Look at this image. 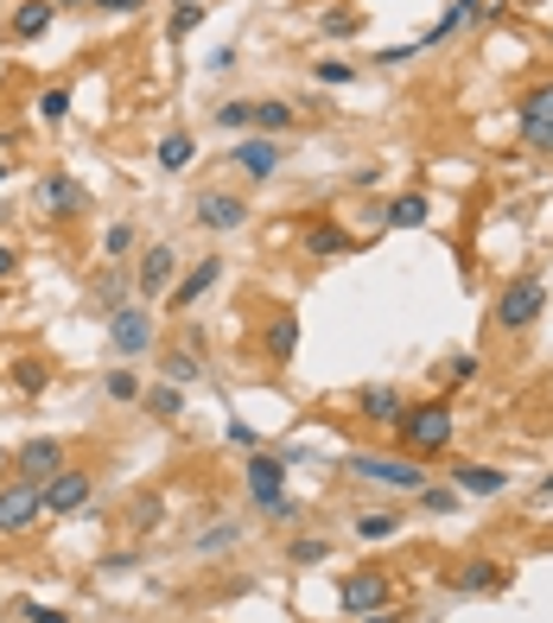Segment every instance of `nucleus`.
Listing matches in <instances>:
<instances>
[{
	"label": "nucleus",
	"instance_id": "cd10ccee",
	"mask_svg": "<svg viewBox=\"0 0 553 623\" xmlns=\"http://www.w3.org/2000/svg\"><path fill=\"white\" fill-rule=\"evenodd\" d=\"M204 13H210L204 0H173V20H166V45H185V39L204 27Z\"/></svg>",
	"mask_w": 553,
	"mask_h": 623
},
{
	"label": "nucleus",
	"instance_id": "c756f323",
	"mask_svg": "<svg viewBox=\"0 0 553 623\" xmlns=\"http://www.w3.org/2000/svg\"><path fill=\"white\" fill-rule=\"evenodd\" d=\"M159 521H166V496H134V503H127V528H134V535H153Z\"/></svg>",
	"mask_w": 553,
	"mask_h": 623
},
{
	"label": "nucleus",
	"instance_id": "e433bc0d",
	"mask_svg": "<svg viewBox=\"0 0 553 623\" xmlns=\"http://www.w3.org/2000/svg\"><path fill=\"white\" fill-rule=\"evenodd\" d=\"M356 27H363V20H356V13H344V7L319 13V32H325V39H356Z\"/></svg>",
	"mask_w": 553,
	"mask_h": 623
},
{
	"label": "nucleus",
	"instance_id": "473e14b6",
	"mask_svg": "<svg viewBox=\"0 0 553 623\" xmlns=\"http://www.w3.org/2000/svg\"><path fill=\"white\" fill-rule=\"evenodd\" d=\"M319 560H331V541H325V535H300V541L286 547V567H319Z\"/></svg>",
	"mask_w": 553,
	"mask_h": 623
},
{
	"label": "nucleus",
	"instance_id": "864d4df0",
	"mask_svg": "<svg viewBox=\"0 0 553 623\" xmlns=\"http://www.w3.org/2000/svg\"><path fill=\"white\" fill-rule=\"evenodd\" d=\"M7 147H13V128H0V154H7Z\"/></svg>",
	"mask_w": 553,
	"mask_h": 623
},
{
	"label": "nucleus",
	"instance_id": "9d476101",
	"mask_svg": "<svg viewBox=\"0 0 553 623\" xmlns=\"http://www.w3.org/2000/svg\"><path fill=\"white\" fill-rule=\"evenodd\" d=\"M337 604L351 611V617H369V611H382V604H395V579L376 567L363 572H344V585H337Z\"/></svg>",
	"mask_w": 553,
	"mask_h": 623
},
{
	"label": "nucleus",
	"instance_id": "a878e982",
	"mask_svg": "<svg viewBox=\"0 0 553 623\" xmlns=\"http://www.w3.org/2000/svg\"><path fill=\"white\" fill-rule=\"evenodd\" d=\"M127 293H134V274H127V267H108V274L96 281V312L102 318H115V312L127 306Z\"/></svg>",
	"mask_w": 553,
	"mask_h": 623
},
{
	"label": "nucleus",
	"instance_id": "f704fd0d",
	"mask_svg": "<svg viewBox=\"0 0 553 623\" xmlns=\"http://www.w3.org/2000/svg\"><path fill=\"white\" fill-rule=\"evenodd\" d=\"M102 394H108V401H140V376H134V369H108V376H102Z\"/></svg>",
	"mask_w": 553,
	"mask_h": 623
},
{
	"label": "nucleus",
	"instance_id": "c9c22d12",
	"mask_svg": "<svg viewBox=\"0 0 553 623\" xmlns=\"http://www.w3.org/2000/svg\"><path fill=\"white\" fill-rule=\"evenodd\" d=\"M236 541H242V528H236V521H223V528H210V535H191V547H198V553H229Z\"/></svg>",
	"mask_w": 553,
	"mask_h": 623
},
{
	"label": "nucleus",
	"instance_id": "f8f14e48",
	"mask_svg": "<svg viewBox=\"0 0 553 623\" xmlns=\"http://www.w3.org/2000/svg\"><path fill=\"white\" fill-rule=\"evenodd\" d=\"M64 465H71V452H64V440H51V433H39V440H25L13 452V477H25V484H45Z\"/></svg>",
	"mask_w": 553,
	"mask_h": 623
},
{
	"label": "nucleus",
	"instance_id": "f03ea898",
	"mask_svg": "<svg viewBox=\"0 0 553 623\" xmlns=\"http://www.w3.org/2000/svg\"><path fill=\"white\" fill-rule=\"evenodd\" d=\"M344 471L363 477V484H382V490H401V496L427 490V465H414V452H351Z\"/></svg>",
	"mask_w": 553,
	"mask_h": 623
},
{
	"label": "nucleus",
	"instance_id": "7c9ffc66",
	"mask_svg": "<svg viewBox=\"0 0 553 623\" xmlns=\"http://www.w3.org/2000/svg\"><path fill=\"white\" fill-rule=\"evenodd\" d=\"M140 401H147V414H153V420H166V426L185 414V394H178L173 382H159V389H140Z\"/></svg>",
	"mask_w": 553,
	"mask_h": 623
},
{
	"label": "nucleus",
	"instance_id": "6e6552de",
	"mask_svg": "<svg viewBox=\"0 0 553 623\" xmlns=\"http://www.w3.org/2000/svg\"><path fill=\"white\" fill-rule=\"evenodd\" d=\"M178 286V249L173 242H153L147 255L134 261V293H140V306H153V299H166Z\"/></svg>",
	"mask_w": 553,
	"mask_h": 623
},
{
	"label": "nucleus",
	"instance_id": "0eeeda50",
	"mask_svg": "<svg viewBox=\"0 0 553 623\" xmlns=\"http://www.w3.org/2000/svg\"><path fill=\"white\" fill-rule=\"evenodd\" d=\"M191 223L210 235H236L249 230V198L242 191H198V204H191Z\"/></svg>",
	"mask_w": 553,
	"mask_h": 623
},
{
	"label": "nucleus",
	"instance_id": "393cba45",
	"mask_svg": "<svg viewBox=\"0 0 553 623\" xmlns=\"http://www.w3.org/2000/svg\"><path fill=\"white\" fill-rule=\"evenodd\" d=\"M286 128H300V108H293V103H274V96H268V103H254V128H249V134H268V140H280Z\"/></svg>",
	"mask_w": 553,
	"mask_h": 623
},
{
	"label": "nucleus",
	"instance_id": "c85d7f7f",
	"mask_svg": "<svg viewBox=\"0 0 553 623\" xmlns=\"http://www.w3.org/2000/svg\"><path fill=\"white\" fill-rule=\"evenodd\" d=\"M13 389L20 394H45L51 389V363L45 357H13Z\"/></svg>",
	"mask_w": 553,
	"mask_h": 623
},
{
	"label": "nucleus",
	"instance_id": "4c0bfd02",
	"mask_svg": "<svg viewBox=\"0 0 553 623\" xmlns=\"http://www.w3.org/2000/svg\"><path fill=\"white\" fill-rule=\"evenodd\" d=\"M414 503H420L427 516H446V509L458 503V490H452V484H427V490H414Z\"/></svg>",
	"mask_w": 553,
	"mask_h": 623
},
{
	"label": "nucleus",
	"instance_id": "3c124183",
	"mask_svg": "<svg viewBox=\"0 0 553 623\" xmlns=\"http://www.w3.org/2000/svg\"><path fill=\"white\" fill-rule=\"evenodd\" d=\"M51 7H58V13H76V7H90V0H51Z\"/></svg>",
	"mask_w": 553,
	"mask_h": 623
},
{
	"label": "nucleus",
	"instance_id": "4be33fe9",
	"mask_svg": "<svg viewBox=\"0 0 553 623\" xmlns=\"http://www.w3.org/2000/svg\"><path fill=\"white\" fill-rule=\"evenodd\" d=\"M432 217V204L420 198V191H401V198H388L382 204V230H420Z\"/></svg>",
	"mask_w": 553,
	"mask_h": 623
},
{
	"label": "nucleus",
	"instance_id": "6ab92c4d",
	"mask_svg": "<svg viewBox=\"0 0 553 623\" xmlns=\"http://www.w3.org/2000/svg\"><path fill=\"white\" fill-rule=\"evenodd\" d=\"M159 382H173V389L204 382V357L198 350H185V344H166V350H159Z\"/></svg>",
	"mask_w": 553,
	"mask_h": 623
},
{
	"label": "nucleus",
	"instance_id": "1a4fd4ad",
	"mask_svg": "<svg viewBox=\"0 0 553 623\" xmlns=\"http://www.w3.org/2000/svg\"><path fill=\"white\" fill-rule=\"evenodd\" d=\"M242 490H249L254 509L280 503V496H286V458H280V452H268V445H254L249 465H242Z\"/></svg>",
	"mask_w": 553,
	"mask_h": 623
},
{
	"label": "nucleus",
	"instance_id": "72a5a7b5",
	"mask_svg": "<svg viewBox=\"0 0 553 623\" xmlns=\"http://www.w3.org/2000/svg\"><path fill=\"white\" fill-rule=\"evenodd\" d=\"M439 382H446V389H465V382H478V357H471V350L446 357V363H439Z\"/></svg>",
	"mask_w": 553,
	"mask_h": 623
},
{
	"label": "nucleus",
	"instance_id": "20e7f679",
	"mask_svg": "<svg viewBox=\"0 0 553 623\" xmlns=\"http://www.w3.org/2000/svg\"><path fill=\"white\" fill-rule=\"evenodd\" d=\"M45 521V503H39V484L25 477H0V541H20Z\"/></svg>",
	"mask_w": 553,
	"mask_h": 623
},
{
	"label": "nucleus",
	"instance_id": "5fc2aeb1",
	"mask_svg": "<svg viewBox=\"0 0 553 623\" xmlns=\"http://www.w3.org/2000/svg\"><path fill=\"white\" fill-rule=\"evenodd\" d=\"M541 496H553V471H547V477H541Z\"/></svg>",
	"mask_w": 553,
	"mask_h": 623
},
{
	"label": "nucleus",
	"instance_id": "7ed1b4c3",
	"mask_svg": "<svg viewBox=\"0 0 553 623\" xmlns=\"http://www.w3.org/2000/svg\"><path fill=\"white\" fill-rule=\"evenodd\" d=\"M541 312H547V274L529 267V274H515V281L497 293V312H490V318H497V331H529Z\"/></svg>",
	"mask_w": 553,
	"mask_h": 623
},
{
	"label": "nucleus",
	"instance_id": "9b49d317",
	"mask_svg": "<svg viewBox=\"0 0 553 623\" xmlns=\"http://www.w3.org/2000/svg\"><path fill=\"white\" fill-rule=\"evenodd\" d=\"M153 338H159V331H153V312L140 306V299H127V306L108 318V344H115L122 357H147Z\"/></svg>",
	"mask_w": 553,
	"mask_h": 623
},
{
	"label": "nucleus",
	"instance_id": "8fccbe9b",
	"mask_svg": "<svg viewBox=\"0 0 553 623\" xmlns=\"http://www.w3.org/2000/svg\"><path fill=\"white\" fill-rule=\"evenodd\" d=\"M401 617H407L401 604H382V611H369V617H363V623H401Z\"/></svg>",
	"mask_w": 553,
	"mask_h": 623
},
{
	"label": "nucleus",
	"instance_id": "49530a36",
	"mask_svg": "<svg viewBox=\"0 0 553 623\" xmlns=\"http://www.w3.org/2000/svg\"><path fill=\"white\" fill-rule=\"evenodd\" d=\"M140 567V553H108V560H102V572H134Z\"/></svg>",
	"mask_w": 553,
	"mask_h": 623
},
{
	"label": "nucleus",
	"instance_id": "f257e3e1",
	"mask_svg": "<svg viewBox=\"0 0 553 623\" xmlns=\"http://www.w3.org/2000/svg\"><path fill=\"white\" fill-rule=\"evenodd\" d=\"M458 433V414L452 401H420V408H407L401 420H395V440H401V452H420V458H432V452H446Z\"/></svg>",
	"mask_w": 553,
	"mask_h": 623
},
{
	"label": "nucleus",
	"instance_id": "603ef678",
	"mask_svg": "<svg viewBox=\"0 0 553 623\" xmlns=\"http://www.w3.org/2000/svg\"><path fill=\"white\" fill-rule=\"evenodd\" d=\"M7 179H13V159H0V184H7Z\"/></svg>",
	"mask_w": 553,
	"mask_h": 623
},
{
	"label": "nucleus",
	"instance_id": "423d86ee",
	"mask_svg": "<svg viewBox=\"0 0 553 623\" xmlns=\"http://www.w3.org/2000/svg\"><path fill=\"white\" fill-rule=\"evenodd\" d=\"M90 496H96V477L83 465H64L58 477L39 484V503H45V516H83L90 509Z\"/></svg>",
	"mask_w": 553,
	"mask_h": 623
},
{
	"label": "nucleus",
	"instance_id": "ea45409f",
	"mask_svg": "<svg viewBox=\"0 0 553 623\" xmlns=\"http://www.w3.org/2000/svg\"><path fill=\"white\" fill-rule=\"evenodd\" d=\"M127 249H134V223H108V235H102V255L122 261Z\"/></svg>",
	"mask_w": 553,
	"mask_h": 623
},
{
	"label": "nucleus",
	"instance_id": "37998d69",
	"mask_svg": "<svg viewBox=\"0 0 553 623\" xmlns=\"http://www.w3.org/2000/svg\"><path fill=\"white\" fill-rule=\"evenodd\" d=\"M90 7H102V13H115V20H134L140 7H153V0H90Z\"/></svg>",
	"mask_w": 553,
	"mask_h": 623
},
{
	"label": "nucleus",
	"instance_id": "a19ab883",
	"mask_svg": "<svg viewBox=\"0 0 553 623\" xmlns=\"http://www.w3.org/2000/svg\"><path fill=\"white\" fill-rule=\"evenodd\" d=\"M319 83H325V89H344V83H356V64H344V57H325V64H319Z\"/></svg>",
	"mask_w": 553,
	"mask_h": 623
},
{
	"label": "nucleus",
	"instance_id": "412c9836",
	"mask_svg": "<svg viewBox=\"0 0 553 623\" xmlns=\"http://www.w3.org/2000/svg\"><path fill=\"white\" fill-rule=\"evenodd\" d=\"M452 490H465V496H503L509 490V471H497V465H452Z\"/></svg>",
	"mask_w": 553,
	"mask_h": 623
},
{
	"label": "nucleus",
	"instance_id": "aec40b11",
	"mask_svg": "<svg viewBox=\"0 0 553 623\" xmlns=\"http://www.w3.org/2000/svg\"><path fill=\"white\" fill-rule=\"evenodd\" d=\"M51 20H58V7H51V0H20V7H13V20H7V32H13L20 45H32V39H45V32H51Z\"/></svg>",
	"mask_w": 553,
	"mask_h": 623
},
{
	"label": "nucleus",
	"instance_id": "5701e85b",
	"mask_svg": "<svg viewBox=\"0 0 553 623\" xmlns=\"http://www.w3.org/2000/svg\"><path fill=\"white\" fill-rule=\"evenodd\" d=\"M356 242L337 223H305V261H331V255H351Z\"/></svg>",
	"mask_w": 553,
	"mask_h": 623
},
{
	"label": "nucleus",
	"instance_id": "39448f33",
	"mask_svg": "<svg viewBox=\"0 0 553 623\" xmlns=\"http://www.w3.org/2000/svg\"><path fill=\"white\" fill-rule=\"evenodd\" d=\"M515 128L534 154H553V77H541L534 89L515 96Z\"/></svg>",
	"mask_w": 553,
	"mask_h": 623
},
{
	"label": "nucleus",
	"instance_id": "6e6d98bb",
	"mask_svg": "<svg viewBox=\"0 0 553 623\" xmlns=\"http://www.w3.org/2000/svg\"><path fill=\"white\" fill-rule=\"evenodd\" d=\"M427 623H432V617H427Z\"/></svg>",
	"mask_w": 553,
	"mask_h": 623
},
{
	"label": "nucleus",
	"instance_id": "09e8293b",
	"mask_svg": "<svg viewBox=\"0 0 553 623\" xmlns=\"http://www.w3.org/2000/svg\"><path fill=\"white\" fill-rule=\"evenodd\" d=\"M229 440H236V445H249V452L261 445V440H254V426H242V420H229Z\"/></svg>",
	"mask_w": 553,
	"mask_h": 623
},
{
	"label": "nucleus",
	"instance_id": "b1692460",
	"mask_svg": "<svg viewBox=\"0 0 553 623\" xmlns=\"http://www.w3.org/2000/svg\"><path fill=\"white\" fill-rule=\"evenodd\" d=\"M153 159H159V172H185L191 159H198V140L185 128H173V134H159V147H153Z\"/></svg>",
	"mask_w": 553,
	"mask_h": 623
},
{
	"label": "nucleus",
	"instance_id": "2eb2a0df",
	"mask_svg": "<svg viewBox=\"0 0 553 623\" xmlns=\"http://www.w3.org/2000/svg\"><path fill=\"white\" fill-rule=\"evenodd\" d=\"M39 210H45L51 223H76V217L90 210V198H83V184H76V179L45 172V179H39Z\"/></svg>",
	"mask_w": 553,
	"mask_h": 623
},
{
	"label": "nucleus",
	"instance_id": "a18cd8bd",
	"mask_svg": "<svg viewBox=\"0 0 553 623\" xmlns=\"http://www.w3.org/2000/svg\"><path fill=\"white\" fill-rule=\"evenodd\" d=\"M178 344H185V350H198V357L210 350V338H204V325H178Z\"/></svg>",
	"mask_w": 553,
	"mask_h": 623
},
{
	"label": "nucleus",
	"instance_id": "79ce46f5",
	"mask_svg": "<svg viewBox=\"0 0 553 623\" xmlns=\"http://www.w3.org/2000/svg\"><path fill=\"white\" fill-rule=\"evenodd\" d=\"M268 521H280V528H293V521H305V509L293 503V496H280V503H268Z\"/></svg>",
	"mask_w": 553,
	"mask_h": 623
},
{
	"label": "nucleus",
	"instance_id": "2f4dec72",
	"mask_svg": "<svg viewBox=\"0 0 553 623\" xmlns=\"http://www.w3.org/2000/svg\"><path fill=\"white\" fill-rule=\"evenodd\" d=\"M401 528H407V521L388 516V509H369V516H356V535H363V541H395Z\"/></svg>",
	"mask_w": 553,
	"mask_h": 623
},
{
	"label": "nucleus",
	"instance_id": "a211bd4d",
	"mask_svg": "<svg viewBox=\"0 0 553 623\" xmlns=\"http://www.w3.org/2000/svg\"><path fill=\"white\" fill-rule=\"evenodd\" d=\"M407 414V394L388 389V382H369V389H356V420H369V426H395Z\"/></svg>",
	"mask_w": 553,
	"mask_h": 623
},
{
	"label": "nucleus",
	"instance_id": "f3484780",
	"mask_svg": "<svg viewBox=\"0 0 553 623\" xmlns=\"http://www.w3.org/2000/svg\"><path fill=\"white\" fill-rule=\"evenodd\" d=\"M261 357L274 369H286L293 357H300V312H274L268 318V331H261Z\"/></svg>",
	"mask_w": 553,
	"mask_h": 623
},
{
	"label": "nucleus",
	"instance_id": "ddd939ff",
	"mask_svg": "<svg viewBox=\"0 0 553 623\" xmlns=\"http://www.w3.org/2000/svg\"><path fill=\"white\" fill-rule=\"evenodd\" d=\"M229 159H236V172H242L249 184H268L286 154H280V140H268V134H249V140H236V147H229Z\"/></svg>",
	"mask_w": 553,
	"mask_h": 623
},
{
	"label": "nucleus",
	"instance_id": "de8ad7c7",
	"mask_svg": "<svg viewBox=\"0 0 553 623\" xmlns=\"http://www.w3.org/2000/svg\"><path fill=\"white\" fill-rule=\"evenodd\" d=\"M13 267H20V249H13V242H0V281H13Z\"/></svg>",
	"mask_w": 553,
	"mask_h": 623
},
{
	"label": "nucleus",
	"instance_id": "bb28decb",
	"mask_svg": "<svg viewBox=\"0 0 553 623\" xmlns=\"http://www.w3.org/2000/svg\"><path fill=\"white\" fill-rule=\"evenodd\" d=\"M32 115H39L45 128H64V122H71V83H51V89H39V96H32Z\"/></svg>",
	"mask_w": 553,
	"mask_h": 623
},
{
	"label": "nucleus",
	"instance_id": "dca6fc26",
	"mask_svg": "<svg viewBox=\"0 0 553 623\" xmlns=\"http://www.w3.org/2000/svg\"><path fill=\"white\" fill-rule=\"evenodd\" d=\"M217 281H223V261H217V255L191 261V267L178 274V286L166 293V306H173V312H191V306H198V299H204V293H210Z\"/></svg>",
	"mask_w": 553,
	"mask_h": 623
},
{
	"label": "nucleus",
	"instance_id": "c03bdc74",
	"mask_svg": "<svg viewBox=\"0 0 553 623\" xmlns=\"http://www.w3.org/2000/svg\"><path fill=\"white\" fill-rule=\"evenodd\" d=\"M20 623H71V617H64V611H51V604H25Z\"/></svg>",
	"mask_w": 553,
	"mask_h": 623
},
{
	"label": "nucleus",
	"instance_id": "4468645a",
	"mask_svg": "<svg viewBox=\"0 0 553 623\" xmlns=\"http://www.w3.org/2000/svg\"><path fill=\"white\" fill-rule=\"evenodd\" d=\"M503 585H509V567L490 560V553H478V560H465L458 572H446V592H458V598H483V592H503Z\"/></svg>",
	"mask_w": 553,
	"mask_h": 623
},
{
	"label": "nucleus",
	"instance_id": "58836bf2",
	"mask_svg": "<svg viewBox=\"0 0 553 623\" xmlns=\"http://www.w3.org/2000/svg\"><path fill=\"white\" fill-rule=\"evenodd\" d=\"M217 128H229V134L254 128V103H242V96H236V103H223V108H217Z\"/></svg>",
	"mask_w": 553,
	"mask_h": 623
}]
</instances>
